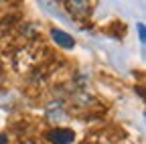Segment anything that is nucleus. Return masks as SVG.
<instances>
[{"instance_id":"obj_3","label":"nucleus","mask_w":146,"mask_h":144,"mask_svg":"<svg viewBox=\"0 0 146 144\" xmlns=\"http://www.w3.org/2000/svg\"><path fill=\"white\" fill-rule=\"evenodd\" d=\"M65 6H67V10L71 14H75V16H85L89 12V4L85 2V0H71V2H67Z\"/></svg>"},{"instance_id":"obj_1","label":"nucleus","mask_w":146,"mask_h":144,"mask_svg":"<svg viewBox=\"0 0 146 144\" xmlns=\"http://www.w3.org/2000/svg\"><path fill=\"white\" fill-rule=\"evenodd\" d=\"M73 138H75V134L67 128H53L47 132V140L53 144H71Z\"/></svg>"},{"instance_id":"obj_2","label":"nucleus","mask_w":146,"mask_h":144,"mask_svg":"<svg viewBox=\"0 0 146 144\" xmlns=\"http://www.w3.org/2000/svg\"><path fill=\"white\" fill-rule=\"evenodd\" d=\"M51 37H53L55 43H57L59 47H63V49H73V45H75V41H73L71 35H67V33L61 31V29H53V31H51Z\"/></svg>"},{"instance_id":"obj_5","label":"nucleus","mask_w":146,"mask_h":144,"mask_svg":"<svg viewBox=\"0 0 146 144\" xmlns=\"http://www.w3.org/2000/svg\"><path fill=\"white\" fill-rule=\"evenodd\" d=\"M0 144H8V138L4 134H0Z\"/></svg>"},{"instance_id":"obj_4","label":"nucleus","mask_w":146,"mask_h":144,"mask_svg":"<svg viewBox=\"0 0 146 144\" xmlns=\"http://www.w3.org/2000/svg\"><path fill=\"white\" fill-rule=\"evenodd\" d=\"M138 31H140V41L144 43V25H142V23L138 25Z\"/></svg>"}]
</instances>
